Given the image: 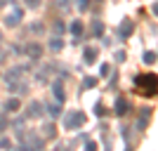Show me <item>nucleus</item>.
Returning <instances> with one entry per match:
<instances>
[{"mask_svg":"<svg viewBox=\"0 0 158 151\" xmlns=\"http://www.w3.org/2000/svg\"><path fill=\"white\" fill-rule=\"evenodd\" d=\"M52 33H54V36H61V33H64V24H61V21H54Z\"/></svg>","mask_w":158,"mask_h":151,"instance_id":"19","label":"nucleus"},{"mask_svg":"<svg viewBox=\"0 0 158 151\" xmlns=\"http://www.w3.org/2000/svg\"><path fill=\"white\" fill-rule=\"evenodd\" d=\"M132 28H135V26H132V21L130 19H123V21H120V26H118V38L120 40H127V38H130V33H132Z\"/></svg>","mask_w":158,"mask_h":151,"instance_id":"7","label":"nucleus"},{"mask_svg":"<svg viewBox=\"0 0 158 151\" xmlns=\"http://www.w3.org/2000/svg\"><path fill=\"white\" fill-rule=\"evenodd\" d=\"M43 135H45V137H54V135H57V125H54V120H50V123L43 125Z\"/></svg>","mask_w":158,"mask_h":151,"instance_id":"14","label":"nucleus"},{"mask_svg":"<svg viewBox=\"0 0 158 151\" xmlns=\"http://www.w3.org/2000/svg\"><path fill=\"white\" fill-rule=\"evenodd\" d=\"M28 66H14V69H10L7 71V76H5V83L10 85V90H14L17 87V83L21 80V71H26Z\"/></svg>","mask_w":158,"mask_h":151,"instance_id":"4","label":"nucleus"},{"mask_svg":"<svg viewBox=\"0 0 158 151\" xmlns=\"http://www.w3.org/2000/svg\"><path fill=\"white\" fill-rule=\"evenodd\" d=\"M69 31H71L76 38H80V36H83V21H73L71 26H69Z\"/></svg>","mask_w":158,"mask_h":151,"instance_id":"17","label":"nucleus"},{"mask_svg":"<svg viewBox=\"0 0 158 151\" xmlns=\"http://www.w3.org/2000/svg\"><path fill=\"white\" fill-rule=\"evenodd\" d=\"M52 94H54V99H57L59 104H64L66 94H64V85H61V80H54V83H52Z\"/></svg>","mask_w":158,"mask_h":151,"instance_id":"10","label":"nucleus"},{"mask_svg":"<svg viewBox=\"0 0 158 151\" xmlns=\"http://www.w3.org/2000/svg\"><path fill=\"white\" fill-rule=\"evenodd\" d=\"M99 71H102V76H109V64H102V66H99Z\"/></svg>","mask_w":158,"mask_h":151,"instance_id":"26","label":"nucleus"},{"mask_svg":"<svg viewBox=\"0 0 158 151\" xmlns=\"http://www.w3.org/2000/svg\"><path fill=\"white\" fill-rule=\"evenodd\" d=\"M85 149H87V151H94V149H97V144H94V142H87Z\"/></svg>","mask_w":158,"mask_h":151,"instance_id":"28","label":"nucleus"},{"mask_svg":"<svg viewBox=\"0 0 158 151\" xmlns=\"http://www.w3.org/2000/svg\"><path fill=\"white\" fill-rule=\"evenodd\" d=\"M64 125H66V130H78V128H83V125H85V113L83 111H71L64 118Z\"/></svg>","mask_w":158,"mask_h":151,"instance_id":"2","label":"nucleus"},{"mask_svg":"<svg viewBox=\"0 0 158 151\" xmlns=\"http://www.w3.org/2000/svg\"><path fill=\"white\" fill-rule=\"evenodd\" d=\"M21 149H43V139L35 132H24V137L19 139Z\"/></svg>","mask_w":158,"mask_h":151,"instance_id":"3","label":"nucleus"},{"mask_svg":"<svg viewBox=\"0 0 158 151\" xmlns=\"http://www.w3.org/2000/svg\"><path fill=\"white\" fill-rule=\"evenodd\" d=\"M92 33H94V38H102V36H104V24L99 19L92 21Z\"/></svg>","mask_w":158,"mask_h":151,"instance_id":"16","label":"nucleus"},{"mask_svg":"<svg viewBox=\"0 0 158 151\" xmlns=\"http://www.w3.org/2000/svg\"><path fill=\"white\" fill-rule=\"evenodd\" d=\"M47 113L52 116V120H57L61 116V104H59V102H57V104H50V106H47Z\"/></svg>","mask_w":158,"mask_h":151,"instance_id":"15","label":"nucleus"},{"mask_svg":"<svg viewBox=\"0 0 158 151\" xmlns=\"http://www.w3.org/2000/svg\"><path fill=\"white\" fill-rule=\"evenodd\" d=\"M94 113H97V116H104V106H102V104H97V106H94Z\"/></svg>","mask_w":158,"mask_h":151,"instance_id":"24","label":"nucleus"},{"mask_svg":"<svg viewBox=\"0 0 158 151\" xmlns=\"http://www.w3.org/2000/svg\"><path fill=\"white\" fill-rule=\"evenodd\" d=\"M43 31H45V26H43L40 21H35V24H31V33H38V36H40V33H43Z\"/></svg>","mask_w":158,"mask_h":151,"instance_id":"20","label":"nucleus"},{"mask_svg":"<svg viewBox=\"0 0 158 151\" xmlns=\"http://www.w3.org/2000/svg\"><path fill=\"white\" fill-rule=\"evenodd\" d=\"M113 111L118 113V116H125V113L130 111V102H127L125 97H118V99H116V104H113Z\"/></svg>","mask_w":158,"mask_h":151,"instance_id":"8","label":"nucleus"},{"mask_svg":"<svg viewBox=\"0 0 158 151\" xmlns=\"http://www.w3.org/2000/svg\"><path fill=\"white\" fill-rule=\"evenodd\" d=\"M116 61H125V52H123V50L116 52Z\"/></svg>","mask_w":158,"mask_h":151,"instance_id":"25","label":"nucleus"},{"mask_svg":"<svg viewBox=\"0 0 158 151\" xmlns=\"http://www.w3.org/2000/svg\"><path fill=\"white\" fill-rule=\"evenodd\" d=\"M26 54L31 59H40V57H43V47H40L38 43H31V45L26 47Z\"/></svg>","mask_w":158,"mask_h":151,"instance_id":"11","label":"nucleus"},{"mask_svg":"<svg viewBox=\"0 0 158 151\" xmlns=\"http://www.w3.org/2000/svg\"><path fill=\"white\" fill-rule=\"evenodd\" d=\"M87 2L90 0H78V10H87Z\"/></svg>","mask_w":158,"mask_h":151,"instance_id":"27","label":"nucleus"},{"mask_svg":"<svg viewBox=\"0 0 158 151\" xmlns=\"http://www.w3.org/2000/svg\"><path fill=\"white\" fill-rule=\"evenodd\" d=\"M83 61H85L87 66L97 64V61H99V50H97V47H85V50H83Z\"/></svg>","mask_w":158,"mask_h":151,"instance_id":"6","label":"nucleus"},{"mask_svg":"<svg viewBox=\"0 0 158 151\" xmlns=\"http://www.w3.org/2000/svg\"><path fill=\"white\" fill-rule=\"evenodd\" d=\"M5 125H7V120H5V116H0V130H5Z\"/></svg>","mask_w":158,"mask_h":151,"instance_id":"29","label":"nucleus"},{"mask_svg":"<svg viewBox=\"0 0 158 151\" xmlns=\"http://www.w3.org/2000/svg\"><path fill=\"white\" fill-rule=\"evenodd\" d=\"M24 2H26V7L35 10V7H40V2H43V0H24Z\"/></svg>","mask_w":158,"mask_h":151,"instance_id":"21","label":"nucleus"},{"mask_svg":"<svg viewBox=\"0 0 158 151\" xmlns=\"http://www.w3.org/2000/svg\"><path fill=\"white\" fill-rule=\"evenodd\" d=\"M10 146H12V142H10L7 137H2V139H0V149H10Z\"/></svg>","mask_w":158,"mask_h":151,"instance_id":"23","label":"nucleus"},{"mask_svg":"<svg viewBox=\"0 0 158 151\" xmlns=\"http://www.w3.org/2000/svg\"><path fill=\"white\" fill-rule=\"evenodd\" d=\"M0 59H2V54H0Z\"/></svg>","mask_w":158,"mask_h":151,"instance_id":"30","label":"nucleus"},{"mask_svg":"<svg viewBox=\"0 0 158 151\" xmlns=\"http://www.w3.org/2000/svg\"><path fill=\"white\" fill-rule=\"evenodd\" d=\"M156 76L153 73H149V76H137L135 78V85L139 87V94H149V97H153L156 94Z\"/></svg>","mask_w":158,"mask_h":151,"instance_id":"1","label":"nucleus"},{"mask_svg":"<svg viewBox=\"0 0 158 151\" xmlns=\"http://www.w3.org/2000/svg\"><path fill=\"white\" fill-rule=\"evenodd\" d=\"M50 50H52V52H61V47H64V40H61V36H54L52 40H50Z\"/></svg>","mask_w":158,"mask_h":151,"instance_id":"13","label":"nucleus"},{"mask_svg":"<svg viewBox=\"0 0 158 151\" xmlns=\"http://www.w3.org/2000/svg\"><path fill=\"white\" fill-rule=\"evenodd\" d=\"M21 19H24V10H21V7H14L12 14H7V17H5V26L14 28V26H19V24H21Z\"/></svg>","mask_w":158,"mask_h":151,"instance_id":"5","label":"nucleus"},{"mask_svg":"<svg viewBox=\"0 0 158 151\" xmlns=\"http://www.w3.org/2000/svg\"><path fill=\"white\" fill-rule=\"evenodd\" d=\"M97 85V78H85L83 80V87H94Z\"/></svg>","mask_w":158,"mask_h":151,"instance_id":"22","label":"nucleus"},{"mask_svg":"<svg viewBox=\"0 0 158 151\" xmlns=\"http://www.w3.org/2000/svg\"><path fill=\"white\" fill-rule=\"evenodd\" d=\"M0 38H2V33H0Z\"/></svg>","mask_w":158,"mask_h":151,"instance_id":"31","label":"nucleus"},{"mask_svg":"<svg viewBox=\"0 0 158 151\" xmlns=\"http://www.w3.org/2000/svg\"><path fill=\"white\" fill-rule=\"evenodd\" d=\"M43 109H45L43 102H31V104H28L26 116H28V118H40V116H43Z\"/></svg>","mask_w":158,"mask_h":151,"instance_id":"9","label":"nucleus"},{"mask_svg":"<svg viewBox=\"0 0 158 151\" xmlns=\"http://www.w3.org/2000/svg\"><path fill=\"white\" fill-rule=\"evenodd\" d=\"M21 109V102H19V97H10L5 102V111L7 113H12V111H19Z\"/></svg>","mask_w":158,"mask_h":151,"instance_id":"12","label":"nucleus"},{"mask_svg":"<svg viewBox=\"0 0 158 151\" xmlns=\"http://www.w3.org/2000/svg\"><path fill=\"white\" fill-rule=\"evenodd\" d=\"M142 61H144V64H156V52H153V50H149V52H144V57H142Z\"/></svg>","mask_w":158,"mask_h":151,"instance_id":"18","label":"nucleus"}]
</instances>
